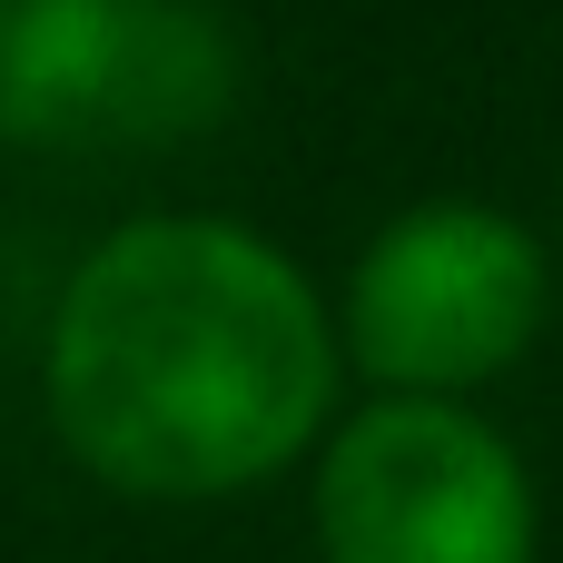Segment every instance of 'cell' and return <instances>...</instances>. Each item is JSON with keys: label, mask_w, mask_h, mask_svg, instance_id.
<instances>
[{"label": "cell", "mask_w": 563, "mask_h": 563, "mask_svg": "<svg viewBox=\"0 0 563 563\" xmlns=\"http://www.w3.org/2000/svg\"><path fill=\"white\" fill-rule=\"evenodd\" d=\"M534 475L455 396H376L327 435V563H534Z\"/></svg>", "instance_id": "cell-4"}, {"label": "cell", "mask_w": 563, "mask_h": 563, "mask_svg": "<svg viewBox=\"0 0 563 563\" xmlns=\"http://www.w3.org/2000/svg\"><path fill=\"white\" fill-rule=\"evenodd\" d=\"M49 426L139 505H218L327 435L336 327L287 247L238 218H129L49 317Z\"/></svg>", "instance_id": "cell-1"}, {"label": "cell", "mask_w": 563, "mask_h": 563, "mask_svg": "<svg viewBox=\"0 0 563 563\" xmlns=\"http://www.w3.org/2000/svg\"><path fill=\"white\" fill-rule=\"evenodd\" d=\"M544 297L554 267L525 218L475 198H426L366 238L346 277V356L386 396H465L534 346Z\"/></svg>", "instance_id": "cell-3"}, {"label": "cell", "mask_w": 563, "mask_h": 563, "mask_svg": "<svg viewBox=\"0 0 563 563\" xmlns=\"http://www.w3.org/2000/svg\"><path fill=\"white\" fill-rule=\"evenodd\" d=\"M238 109V40L208 0H10L0 139L40 158H148Z\"/></svg>", "instance_id": "cell-2"}, {"label": "cell", "mask_w": 563, "mask_h": 563, "mask_svg": "<svg viewBox=\"0 0 563 563\" xmlns=\"http://www.w3.org/2000/svg\"><path fill=\"white\" fill-rule=\"evenodd\" d=\"M0 10H10V0H0Z\"/></svg>", "instance_id": "cell-5"}]
</instances>
